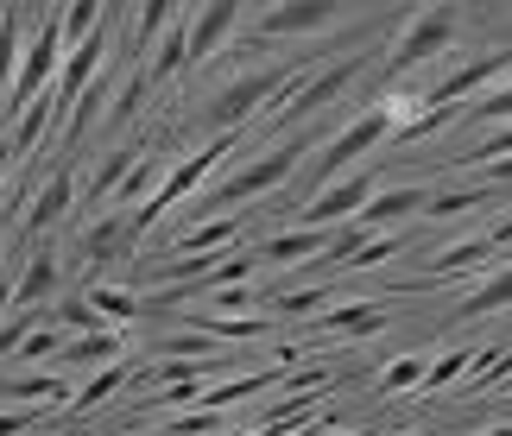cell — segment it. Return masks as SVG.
Here are the masks:
<instances>
[{"label":"cell","mask_w":512,"mask_h":436,"mask_svg":"<svg viewBox=\"0 0 512 436\" xmlns=\"http://www.w3.org/2000/svg\"><path fill=\"white\" fill-rule=\"evenodd\" d=\"M241 215H215V222H196V228H184L171 241V253H196V260H222V253H234L241 247Z\"/></svg>","instance_id":"18"},{"label":"cell","mask_w":512,"mask_h":436,"mask_svg":"<svg viewBox=\"0 0 512 436\" xmlns=\"http://www.w3.org/2000/svg\"><path fill=\"white\" fill-rule=\"evenodd\" d=\"M329 430H342V424H336V411H317V418L291 424V430H279V436H329Z\"/></svg>","instance_id":"42"},{"label":"cell","mask_w":512,"mask_h":436,"mask_svg":"<svg viewBox=\"0 0 512 436\" xmlns=\"http://www.w3.org/2000/svg\"><path fill=\"white\" fill-rule=\"evenodd\" d=\"M234 152H241V133H215L209 146H196L190 158H177V165H171V171L159 177V190H152L146 203H140V209L127 215V234H133V241H146V234L159 228L165 215H171L177 203H184V196H196V190H203V184H209V177H215V171L228 165Z\"/></svg>","instance_id":"2"},{"label":"cell","mask_w":512,"mask_h":436,"mask_svg":"<svg viewBox=\"0 0 512 436\" xmlns=\"http://www.w3.org/2000/svg\"><path fill=\"white\" fill-rule=\"evenodd\" d=\"M38 323H45V310H13L7 323H0V361H13L19 342H26V335H32Z\"/></svg>","instance_id":"40"},{"label":"cell","mask_w":512,"mask_h":436,"mask_svg":"<svg viewBox=\"0 0 512 436\" xmlns=\"http://www.w3.org/2000/svg\"><path fill=\"white\" fill-rule=\"evenodd\" d=\"M506 114H512V89L494 83V89H481V102H475V108H462L456 121H468V127H494V133H500V127H506Z\"/></svg>","instance_id":"36"},{"label":"cell","mask_w":512,"mask_h":436,"mask_svg":"<svg viewBox=\"0 0 512 436\" xmlns=\"http://www.w3.org/2000/svg\"><path fill=\"white\" fill-rule=\"evenodd\" d=\"M70 380L64 373H19V380H0V399H13V405H38V411H57L64 405L70 411Z\"/></svg>","instance_id":"23"},{"label":"cell","mask_w":512,"mask_h":436,"mask_svg":"<svg viewBox=\"0 0 512 436\" xmlns=\"http://www.w3.org/2000/svg\"><path fill=\"white\" fill-rule=\"evenodd\" d=\"M329 26H342L336 0H285V7H266L253 19V45H279V38H310L317 45V32Z\"/></svg>","instance_id":"8"},{"label":"cell","mask_w":512,"mask_h":436,"mask_svg":"<svg viewBox=\"0 0 512 436\" xmlns=\"http://www.w3.org/2000/svg\"><path fill=\"white\" fill-rule=\"evenodd\" d=\"M323 247H329L323 228H279V234H266V241L253 247V260H260V266H285V272H304L310 260H323Z\"/></svg>","instance_id":"13"},{"label":"cell","mask_w":512,"mask_h":436,"mask_svg":"<svg viewBox=\"0 0 512 436\" xmlns=\"http://www.w3.org/2000/svg\"><path fill=\"white\" fill-rule=\"evenodd\" d=\"M146 95H152V83H146V70H127L121 83H114V102H108V114H102V121H108V133H121V127L133 121V114L146 108Z\"/></svg>","instance_id":"30"},{"label":"cell","mask_w":512,"mask_h":436,"mask_svg":"<svg viewBox=\"0 0 512 436\" xmlns=\"http://www.w3.org/2000/svg\"><path fill=\"white\" fill-rule=\"evenodd\" d=\"M133 165H140V146H114L102 165L89 171V184H76V203H108V196L121 190V177H127Z\"/></svg>","instance_id":"26"},{"label":"cell","mask_w":512,"mask_h":436,"mask_svg":"<svg viewBox=\"0 0 512 436\" xmlns=\"http://www.w3.org/2000/svg\"><path fill=\"white\" fill-rule=\"evenodd\" d=\"M456 32H462V13H456V7H424V13H411L405 32H399V45H392V57H386V76H405V70L430 64V57H443L449 45H456Z\"/></svg>","instance_id":"7"},{"label":"cell","mask_w":512,"mask_h":436,"mask_svg":"<svg viewBox=\"0 0 512 436\" xmlns=\"http://www.w3.org/2000/svg\"><path fill=\"white\" fill-rule=\"evenodd\" d=\"M64 342H70L64 329L38 323V329L26 335V342H19V354H13V361H26V367H45V361H57V354H64Z\"/></svg>","instance_id":"37"},{"label":"cell","mask_w":512,"mask_h":436,"mask_svg":"<svg viewBox=\"0 0 512 436\" xmlns=\"http://www.w3.org/2000/svg\"><path fill=\"white\" fill-rule=\"evenodd\" d=\"M209 316H260V291L253 285H228V291H209L203 297Z\"/></svg>","instance_id":"38"},{"label":"cell","mask_w":512,"mask_h":436,"mask_svg":"<svg viewBox=\"0 0 512 436\" xmlns=\"http://www.w3.org/2000/svg\"><path fill=\"white\" fill-rule=\"evenodd\" d=\"M424 184H380L373 190V203L354 215V228L361 234H392L399 222H411V215H424Z\"/></svg>","instance_id":"11"},{"label":"cell","mask_w":512,"mask_h":436,"mask_svg":"<svg viewBox=\"0 0 512 436\" xmlns=\"http://www.w3.org/2000/svg\"><path fill=\"white\" fill-rule=\"evenodd\" d=\"M329 436H361V430H329Z\"/></svg>","instance_id":"45"},{"label":"cell","mask_w":512,"mask_h":436,"mask_svg":"<svg viewBox=\"0 0 512 436\" xmlns=\"http://www.w3.org/2000/svg\"><path fill=\"white\" fill-rule=\"evenodd\" d=\"M57 64H64V38H57V13H38L32 19V38L19 51V70H13V89L0 102V121H13L19 108H32L38 95H51L57 83Z\"/></svg>","instance_id":"3"},{"label":"cell","mask_w":512,"mask_h":436,"mask_svg":"<svg viewBox=\"0 0 512 436\" xmlns=\"http://www.w3.org/2000/svg\"><path fill=\"white\" fill-rule=\"evenodd\" d=\"M57 285H64V266H57V253H51V247L26 253V272L13 279V310H45L51 297H57Z\"/></svg>","instance_id":"17"},{"label":"cell","mask_w":512,"mask_h":436,"mask_svg":"<svg viewBox=\"0 0 512 436\" xmlns=\"http://www.w3.org/2000/svg\"><path fill=\"white\" fill-rule=\"evenodd\" d=\"M266 316H285V323H317L323 304H329V285H291L279 297H260Z\"/></svg>","instance_id":"28"},{"label":"cell","mask_w":512,"mask_h":436,"mask_svg":"<svg viewBox=\"0 0 512 436\" xmlns=\"http://www.w3.org/2000/svg\"><path fill=\"white\" fill-rule=\"evenodd\" d=\"M241 7L234 0H215V7H190V32H184V51L190 64H215V57L228 51V38L241 32Z\"/></svg>","instance_id":"10"},{"label":"cell","mask_w":512,"mask_h":436,"mask_svg":"<svg viewBox=\"0 0 512 436\" xmlns=\"http://www.w3.org/2000/svg\"><path fill=\"white\" fill-rule=\"evenodd\" d=\"M304 152H310V140L298 133V140H285V146H272V152H260V158H247L241 171H228L222 184H203L196 190V222H215V215H234L241 203H253V196H272L279 184H291L298 177V165H304Z\"/></svg>","instance_id":"1"},{"label":"cell","mask_w":512,"mask_h":436,"mask_svg":"<svg viewBox=\"0 0 512 436\" xmlns=\"http://www.w3.org/2000/svg\"><path fill=\"white\" fill-rule=\"evenodd\" d=\"M392 323V310L380 297H354V304H336L317 316V335H342V342H367V335H380Z\"/></svg>","instance_id":"16"},{"label":"cell","mask_w":512,"mask_h":436,"mask_svg":"<svg viewBox=\"0 0 512 436\" xmlns=\"http://www.w3.org/2000/svg\"><path fill=\"white\" fill-rule=\"evenodd\" d=\"M512 373V348L506 342H487V348H475L468 354V373H462V386L468 392H481V386H500Z\"/></svg>","instance_id":"31"},{"label":"cell","mask_w":512,"mask_h":436,"mask_svg":"<svg viewBox=\"0 0 512 436\" xmlns=\"http://www.w3.org/2000/svg\"><path fill=\"white\" fill-rule=\"evenodd\" d=\"M177 19V7H165V0H152V7H140V19H133V51H152L165 38V26Z\"/></svg>","instance_id":"39"},{"label":"cell","mask_w":512,"mask_h":436,"mask_svg":"<svg viewBox=\"0 0 512 436\" xmlns=\"http://www.w3.org/2000/svg\"><path fill=\"white\" fill-rule=\"evenodd\" d=\"M481 209H506V190L494 184H449V190H430L424 196V222H462V215H481Z\"/></svg>","instance_id":"14"},{"label":"cell","mask_w":512,"mask_h":436,"mask_svg":"<svg viewBox=\"0 0 512 436\" xmlns=\"http://www.w3.org/2000/svg\"><path fill=\"white\" fill-rule=\"evenodd\" d=\"M424 367H430V354H392L380 367V380H373V392H380V399H405V392H418Z\"/></svg>","instance_id":"29"},{"label":"cell","mask_w":512,"mask_h":436,"mask_svg":"<svg viewBox=\"0 0 512 436\" xmlns=\"http://www.w3.org/2000/svg\"><path fill=\"white\" fill-rule=\"evenodd\" d=\"M506 247H512V222H506V215H494V228H487V234H462V241H449V247L430 253L424 285L468 279V272H494V266H506Z\"/></svg>","instance_id":"5"},{"label":"cell","mask_w":512,"mask_h":436,"mask_svg":"<svg viewBox=\"0 0 512 436\" xmlns=\"http://www.w3.org/2000/svg\"><path fill=\"white\" fill-rule=\"evenodd\" d=\"M165 171H171V165H165V152H140V165H133V171L121 177V190L108 196V209H114V215H133L152 190H159V177H165Z\"/></svg>","instance_id":"25"},{"label":"cell","mask_w":512,"mask_h":436,"mask_svg":"<svg viewBox=\"0 0 512 436\" xmlns=\"http://www.w3.org/2000/svg\"><path fill=\"white\" fill-rule=\"evenodd\" d=\"M152 436H171V430H165V424H159V430H152Z\"/></svg>","instance_id":"46"},{"label":"cell","mask_w":512,"mask_h":436,"mask_svg":"<svg viewBox=\"0 0 512 436\" xmlns=\"http://www.w3.org/2000/svg\"><path fill=\"white\" fill-rule=\"evenodd\" d=\"M70 209H76V165H57L26 203V234H51Z\"/></svg>","instance_id":"12"},{"label":"cell","mask_w":512,"mask_h":436,"mask_svg":"<svg viewBox=\"0 0 512 436\" xmlns=\"http://www.w3.org/2000/svg\"><path fill=\"white\" fill-rule=\"evenodd\" d=\"M102 19H108V13L95 7V0H70V7L57 13V38H64V51H76L95 26H102Z\"/></svg>","instance_id":"34"},{"label":"cell","mask_w":512,"mask_h":436,"mask_svg":"<svg viewBox=\"0 0 512 436\" xmlns=\"http://www.w3.org/2000/svg\"><path fill=\"white\" fill-rule=\"evenodd\" d=\"M506 297H512V272H506V266L481 272V285L456 304V323H481V316H500V310H506Z\"/></svg>","instance_id":"27"},{"label":"cell","mask_w":512,"mask_h":436,"mask_svg":"<svg viewBox=\"0 0 512 436\" xmlns=\"http://www.w3.org/2000/svg\"><path fill=\"white\" fill-rule=\"evenodd\" d=\"M475 436H512V424H506V418H494V424H487V430H475Z\"/></svg>","instance_id":"44"},{"label":"cell","mask_w":512,"mask_h":436,"mask_svg":"<svg viewBox=\"0 0 512 436\" xmlns=\"http://www.w3.org/2000/svg\"><path fill=\"white\" fill-rule=\"evenodd\" d=\"M19 51H26V13H0V102L13 89V70H19Z\"/></svg>","instance_id":"33"},{"label":"cell","mask_w":512,"mask_h":436,"mask_svg":"<svg viewBox=\"0 0 512 436\" xmlns=\"http://www.w3.org/2000/svg\"><path fill=\"white\" fill-rule=\"evenodd\" d=\"M51 411H38V405H19V411H0V436H38L45 430Z\"/></svg>","instance_id":"41"},{"label":"cell","mask_w":512,"mask_h":436,"mask_svg":"<svg viewBox=\"0 0 512 436\" xmlns=\"http://www.w3.org/2000/svg\"><path fill=\"white\" fill-rule=\"evenodd\" d=\"M133 367H140L133 354H127V361H108V367H95L89 380L70 392V411H76V418H89V411H102V405L114 399V392H127V386H133Z\"/></svg>","instance_id":"22"},{"label":"cell","mask_w":512,"mask_h":436,"mask_svg":"<svg viewBox=\"0 0 512 436\" xmlns=\"http://www.w3.org/2000/svg\"><path fill=\"white\" fill-rule=\"evenodd\" d=\"M108 361H127V329H95V335H70L64 354H57V367H108Z\"/></svg>","instance_id":"21"},{"label":"cell","mask_w":512,"mask_h":436,"mask_svg":"<svg viewBox=\"0 0 512 436\" xmlns=\"http://www.w3.org/2000/svg\"><path fill=\"white\" fill-rule=\"evenodd\" d=\"M133 247H140V241H133V234H127V215H102V222H95L89 234H83V241H76V253H83V260L89 266H108V260H133Z\"/></svg>","instance_id":"24"},{"label":"cell","mask_w":512,"mask_h":436,"mask_svg":"<svg viewBox=\"0 0 512 436\" xmlns=\"http://www.w3.org/2000/svg\"><path fill=\"white\" fill-rule=\"evenodd\" d=\"M468 354H475V348H443L437 361L424 367V380H418V392H411V399H437V392H449V386L468 373Z\"/></svg>","instance_id":"32"},{"label":"cell","mask_w":512,"mask_h":436,"mask_svg":"<svg viewBox=\"0 0 512 436\" xmlns=\"http://www.w3.org/2000/svg\"><path fill=\"white\" fill-rule=\"evenodd\" d=\"M506 76H512V51H487V57H475V64H456L443 83H430L424 108H462L468 95L494 89V83H506Z\"/></svg>","instance_id":"9"},{"label":"cell","mask_w":512,"mask_h":436,"mask_svg":"<svg viewBox=\"0 0 512 436\" xmlns=\"http://www.w3.org/2000/svg\"><path fill=\"white\" fill-rule=\"evenodd\" d=\"M83 304L95 310V323H102V329H133V323L146 316V297H140V291L108 285V279H95V285L83 291Z\"/></svg>","instance_id":"19"},{"label":"cell","mask_w":512,"mask_h":436,"mask_svg":"<svg viewBox=\"0 0 512 436\" xmlns=\"http://www.w3.org/2000/svg\"><path fill=\"white\" fill-rule=\"evenodd\" d=\"M184 329L196 335H209L215 348H253V342H266L272 335V316H209V310H184Z\"/></svg>","instance_id":"15"},{"label":"cell","mask_w":512,"mask_h":436,"mask_svg":"<svg viewBox=\"0 0 512 436\" xmlns=\"http://www.w3.org/2000/svg\"><path fill=\"white\" fill-rule=\"evenodd\" d=\"M51 121H57V102H51V95H38L32 108H19L13 121H7V133H0V146H7V158H32L38 146H45Z\"/></svg>","instance_id":"20"},{"label":"cell","mask_w":512,"mask_h":436,"mask_svg":"<svg viewBox=\"0 0 512 436\" xmlns=\"http://www.w3.org/2000/svg\"><path fill=\"white\" fill-rule=\"evenodd\" d=\"M13 316V279H0V323Z\"/></svg>","instance_id":"43"},{"label":"cell","mask_w":512,"mask_h":436,"mask_svg":"<svg viewBox=\"0 0 512 436\" xmlns=\"http://www.w3.org/2000/svg\"><path fill=\"white\" fill-rule=\"evenodd\" d=\"M373 190H380V171L373 165H354L348 177H336V184H323L310 203H298V215H291V228H342V222H354L367 203H373Z\"/></svg>","instance_id":"6"},{"label":"cell","mask_w":512,"mask_h":436,"mask_svg":"<svg viewBox=\"0 0 512 436\" xmlns=\"http://www.w3.org/2000/svg\"><path fill=\"white\" fill-rule=\"evenodd\" d=\"M367 64H373V51H348V57H336V64H317V70H310L304 83H298V95H291L285 108H272L260 127H279V133H285V127L310 121V114H323L329 102H342V89H348Z\"/></svg>","instance_id":"4"},{"label":"cell","mask_w":512,"mask_h":436,"mask_svg":"<svg viewBox=\"0 0 512 436\" xmlns=\"http://www.w3.org/2000/svg\"><path fill=\"white\" fill-rule=\"evenodd\" d=\"M0 253H7V241H0Z\"/></svg>","instance_id":"47"},{"label":"cell","mask_w":512,"mask_h":436,"mask_svg":"<svg viewBox=\"0 0 512 436\" xmlns=\"http://www.w3.org/2000/svg\"><path fill=\"white\" fill-rule=\"evenodd\" d=\"M399 253H405V234H399V228H392V234H367V241H361V247H354V253H348V260H342V266H348V272H373V266H386V260H399Z\"/></svg>","instance_id":"35"}]
</instances>
